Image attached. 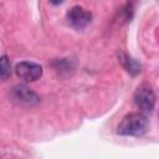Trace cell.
Instances as JSON below:
<instances>
[{"label":"cell","mask_w":159,"mask_h":159,"mask_svg":"<svg viewBox=\"0 0 159 159\" xmlns=\"http://www.w3.org/2000/svg\"><path fill=\"white\" fill-rule=\"evenodd\" d=\"M148 118L140 112L128 113L117 125V133L125 137H142L148 130Z\"/></svg>","instance_id":"obj_1"},{"label":"cell","mask_w":159,"mask_h":159,"mask_svg":"<svg viewBox=\"0 0 159 159\" xmlns=\"http://www.w3.org/2000/svg\"><path fill=\"white\" fill-rule=\"evenodd\" d=\"M155 93L148 84H142L134 92V104L140 111V113H152L155 107Z\"/></svg>","instance_id":"obj_2"},{"label":"cell","mask_w":159,"mask_h":159,"mask_svg":"<svg viewBox=\"0 0 159 159\" xmlns=\"http://www.w3.org/2000/svg\"><path fill=\"white\" fill-rule=\"evenodd\" d=\"M10 99L17 106H35L40 97L25 84H16L10 89Z\"/></svg>","instance_id":"obj_3"},{"label":"cell","mask_w":159,"mask_h":159,"mask_svg":"<svg viewBox=\"0 0 159 159\" xmlns=\"http://www.w3.org/2000/svg\"><path fill=\"white\" fill-rule=\"evenodd\" d=\"M42 67L39 63L30 62V61H22L19 62L15 66V73L16 76L26 82H35L42 76Z\"/></svg>","instance_id":"obj_4"},{"label":"cell","mask_w":159,"mask_h":159,"mask_svg":"<svg viewBox=\"0 0 159 159\" xmlns=\"http://www.w3.org/2000/svg\"><path fill=\"white\" fill-rule=\"evenodd\" d=\"M67 21L73 29L82 30L92 21V14L82 6L76 5L67 11Z\"/></svg>","instance_id":"obj_5"},{"label":"cell","mask_w":159,"mask_h":159,"mask_svg":"<svg viewBox=\"0 0 159 159\" xmlns=\"http://www.w3.org/2000/svg\"><path fill=\"white\" fill-rule=\"evenodd\" d=\"M118 57H119V62H120L122 66L127 70L128 73H130L132 76H137V75L140 72L142 66H140V63H139L137 60H134L133 57L128 56V55L124 53V52H119Z\"/></svg>","instance_id":"obj_6"},{"label":"cell","mask_w":159,"mask_h":159,"mask_svg":"<svg viewBox=\"0 0 159 159\" xmlns=\"http://www.w3.org/2000/svg\"><path fill=\"white\" fill-rule=\"evenodd\" d=\"M11 75V65H10V61H9V57L6 55H2L1 58H0V76H1V80L5 81L10 77Z\"/></svg>","instance_id":"obj_7"}]
</instances>
